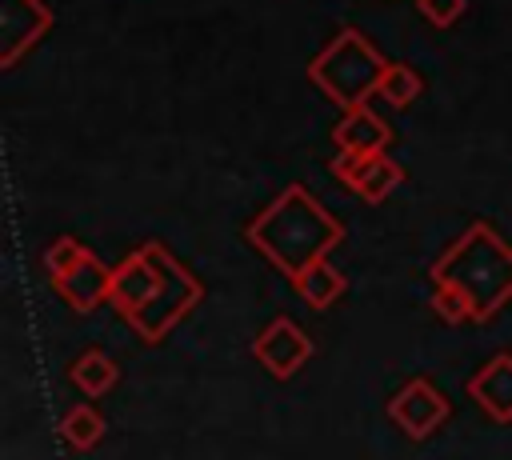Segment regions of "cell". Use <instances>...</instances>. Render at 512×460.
Masks as SVG:
<instances>
[{
	"label": "cell",
	"instance_id": "6da1fadb",
	"mask_svg": "<svg viewBox=\"0 0 512 460\" xmlns=\"http://www.w3.org/2000/svg\"><path fill=\"white\" fill-rule=\"evenodd\" d=\"M200 300H204V284L156 240H144L112 268L108 304L148 344H160Z\"/></svg>",
	"mask_w": 512,
	"mask_h": 460
},
{
	"label": "cell",
	"instance_id": "7a4b0ae2",
	"mask_svg": "<svg viewBox=\"0 0 512 460\" xmlns=\"http://www.w3.org/2000/svg\"><path fill=\"white\" fill-rule=\"evenodd\" d=\"M244 236L276 272L292 280L344 240V224L304 184H288L264 212L248 220Z\"/></svg>",
	"mask_w": 512,
	"mask_h": 460
},
{
	"label": "cell",
	"instance_id": "3957f363",
	"mask_svg": "<svg viewBox=\"0 0 512 460\" xmlns=\"http://www.w3.org/2000/svg\"><path fill=\"white\" fill-rule=\"evenodd\" d=\"M432 284L460 292L472 320H492L512 300V244H504L488 220L468 224L432 264Z\"/></svg>",
	"mask_w": 512,
	"mask_h": 460
},
{
	"label": "cell",
	"instance_id": "277c9868",
	"mask_svg": "<svg viewBox=\"0 0 512 460\" xmlns=\"http://www.w3.org/2000/svg\"><path fill=\"white\" fill-rule=\"evenodd\" d=\"M388 56L360 32V28H340L312 60H308V80L344 112L368 104V96H376L384 72H388Z\"/></svg>",
	"mask_w": 512,
	"mask_h": 460
},
{
	"label": "cell",
	"instance_id": "5b68a950",
	"mask_svg": "<svg viewBox=\"0 0 512 460\" xmlns=\"http://www.w3.org/2000/svg\"><path fill=\"white\" fill-rule=\"evenodd\" d=\"M388 416H392V424H396L404 436L428 440V436L452 416V404H448V396H444L428 376H416V380H408V384H400V388L392 392Z\"/></svg>",
	"mask_w": 512,
	"mask_h": 460
},
{
	"label": "cell",
	"instance_id": "8992f818",
	"mask_svg": "<svg viewBox=\"0 0 512 460\" xmlns=\"http://www.w3.org/2000/svg\"><path fill=\"white\" fill-rule=\"evenodd\" d=\"M252 356H256L276 380H288V376H296V372L304 368V360L312 356V340H308V332H304L296 320L276 316V320H268V324L260 328V336L252 340Z\"/></svg>",
	"mask_w": 512,
	"mask_h": 460
},
{
	"label": "cell",
	"instance_id": "52a82bcc",
	"mask_svg": "<svg viewBox=\"0 0 512 460\" xmlns=\"http://www.w3.org/2000/svg\"><path fill=\"white\" fill-rule=\"evenodd\" d=\"M48 28L52 12L44 0H0V68H12Z\"/></svg>",
	"mask_w": 512,
	"mask_h": 460
},
{
	"label": "cell",
	"instance_id": "ba28073f",
	"mask_svg": "<svg viewBox=\"0 0 512 460\" xmlns=\"http://www.w3.org/2000/svg\"><path fill=\"white\" fill-rule=\"evenodd\" d=\"M52 288L72 312H96L112 296V268L96 252H84L64 276L52 280Z\"/></svg>",
	"mask_w": 512,
	"mask_h": 460
},
{
	"label": "cell",
	"instance_id": "9c48e42d",
	"mask_svg": "<svg viewBox=\"0 0 512 460\" xmlns=\"http://www.w3.org/2000/svg\"><path fill=\"white\" fill-rule=\"evenodd\" d=\"M468 396L496 424H512V356L508 352H496L488 364H480L468 376Z\"/></svg>",
	"mask_w": 512,
	"mask_h": 460
},
{
	"label": "cell",
	"instance_id": "30bf717a",
	"mask_svg": "<svg viewBox=\"0 0 512 460\" xmlns=\"http://www.w3.org/2000/svg\"><path fill=\"white\" fill-rule=\"evenodd\" d=\"M332 140H336V148L364 152V156H380V152L388 148V140H392V128H388L368 104H360V108H348V112L336 120Z\"/></svg>",
	"mask_w": 512,
	"mask_h": 460
},
{
	"label": "cell",
	"instance_id": "8fae6325",
	"mask_svg": "<svg viewBox=\"0 0 512 460\" xmlns=\"http://www.w3.org/2000/svg\"><path fill=\"white\" fill-rule=\"evenodd\" d=\"M292 288H296V296H300L308 308L324 312V308H332V304L344 296L348 280H344V272H340L336 264H328V256H324V260L308 264L304 272H296V276H292Z\"/></svg>",
	"mask_w": 512,
	"mask_h": 460
},
{
	"label": "cell",
	"instance_id": "7c38bea8",
	"mask_svg": "<svg viewBox=\"0 0 512 460\" xmlns=\"http://www.w3.org/2000/svg\"><path fill=\"white\" fill-rule=\"evenodd\" d=\"M68 380H72L84 396H104V392H112V388H116L120 368H116V360H112L108 352L92 348V352H80V356L72 360Z\"/></svg>",
	"mask_w": 512,
	"mask_h": 460
},
{
	"label": "cell",
	"instance_id": "4fadbf2b",
	"mask_svg": "<svg viewBox=\"0 0 512 460\" xmlns=\"http://www.w3.org/2000/svg\"><path fill=\"white\" fill-rule=\"evenodd\" d=\"M404 184V164H396V160H388L384 152L380 156H368V164H364V172L356 176V184H352V192L364 200V204H380L388 192H396Z\"/></svg>",
	"mask_w": 512,
	"mask_h": 460
},
{
	"label": "cell",
	"instance_id": "5bb4252c",
	"mask_svg": "<svg viewBox=\"0 0 512 460\" xmlns=\"http://www.w3.org/2000/svg\"><path fill=\"white\" fill-rule=\"evenodd\" d=\"M60 436H64V444L88 452V448H96L104 440V416L92 404H76V408H68L60 416Z\"/></svg>",
	"mask_w": 512,
	"mask_h": 460
},
{
	"label": "cell",
	"instance_id": "9a60e30c",
	"mask_svg": "<svg viewBox=\"0 0 512 460\" xmlns=\"http://www.w3.org/2000/svg\"><path fill=\"white\" fill-rule=\"evenodd\" d=\"M420 92H424V80H420V72H416L412 64H388V72H384V80H380V88H376V96H380L384 104H392V108L416 104Z\"/></svg>",
	"mask_w": 512,
	"mask_h": 460
},
{
	"label": "cell",
	"instance_id": "2e32d148",
	"mask_svg": "<svg viewBox=\"0 0 512 460\" xmlns=\"http://www.w3.org/2000/svg\"><path fill=\"white\" fill-rule=\"evenodd\" d=\"M88 248L76 240V236H56L48 248H44V268H48V280H56V276H64L80 256H84Z\"/></svg>",
	"mask_w": 512,
	"mask_h": 460
},
{
	"label": "cell",
	"instance_id": "e0dca14e",
	"mask_svg": "<svg viewBox=\"0 0 512 460\" xmlns=\"http://www.w3.org/2000/svg\"><path fill=\"white\" fill-rule=\"evenodd\" d=\"M432 312H436L444 324H464V320H472L468 300H464L460 292H452V288H436V284H432Z\"/></svg>",
	"mask_w": 512,
	"mask_h": 460
},
{
	"label": "cell",
	"instance_id": "ac0fdd59",
	"mask_svg": "<svg viewBox=\"0 0 512 460\" xmlns=\"http://www.w3.org/2000/svg\"><path fill=\"white\" fill-rule=\"evenodd\" d=\"M416 8L424 12V20H428V24L448 28V24H456V20L464 16L468 0H416Z\"/></svg>",
	"mask_w": 512,
	"mask_h": 460
},
{
	"label": "cell",
	"instance_id": "d6986e66",
	"mask_svg": "<svg viewBox=\"0 0 512 460\" xmlns=\"http://www.w3.org/2000/svg\"><path fill=\"white\" fill-rule=\"evenodd\" d=\"M364 164H368V156H364V152H348V148H336V156L328 160L332 176H336L344 188H352V184H356V176L364 172Z\"/></svg>",
	"mask_w": 512,
	"mask_h": 460
}]
</instances>
